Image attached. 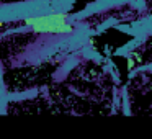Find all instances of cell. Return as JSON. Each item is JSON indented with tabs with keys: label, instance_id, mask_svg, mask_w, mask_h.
I'll return each mask as SVG.
<instances>
[{
	"label": "cell",
	"instance_id": "1",
	"mask_svg": "<svg viewBox=\"0 0 152 139\" xmlns=\"http://www.w3.org/2000/svg\"><path fill=\"white\" fill-rule=\"evenodd\" d=\"M67 13L39 15L25 20V25L38 34H70L74 26L67 21Z\"/></svg>",
	"mask_w": 152,
	"mask_h": 139
},
{
	"label": "cell",
	"instance_id": "2",
	"mask_svg": "<svg viewBox=\"0 0 152 139\" xmlns=\"http://www.w3.org/2000/svg\"><path fill=\"white\" fill-rule=\"evenodd\" d=\"M151 90H152V87H151Z\"/></svg>",
	"mask_w": 152,
	"mask_h": 139
}]
</instances>
